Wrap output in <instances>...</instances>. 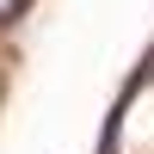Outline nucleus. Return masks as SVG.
Returning <instances> with one entry per match:
<instances>
[{
	"instance_id": "obj_1",
	"label": "nucleus",
	"mask_w": 154,
	"mask_h": 154,
	"mask_svg": "<svg viewBox=\"0 0 154 154\" xmlns=\"http://www.w3.org/2000/svg\"><path fill=\"white\" fill-rule=\"evenodd\" d=\"M0 25H6V19H0Z\"/></svg>"
}]
</instances>
